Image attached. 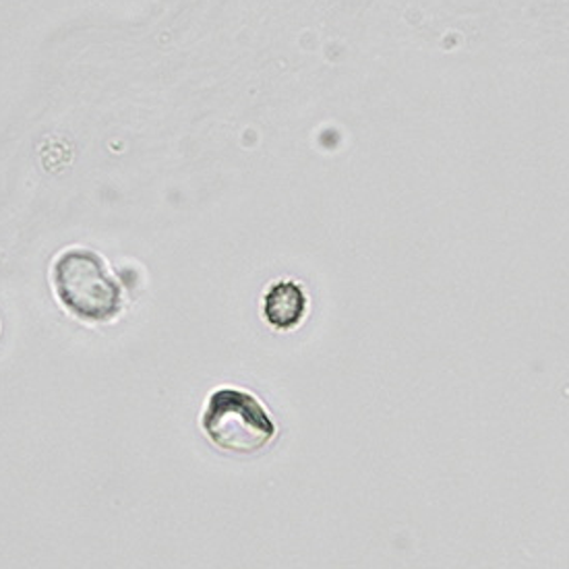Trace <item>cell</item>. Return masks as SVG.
Returning a JSON list of instances; mask_svg holds the SVG:
<instances>
[{
  "mask_svg": "<svg viewBox=\"0 0 569 569\" xmlns=\"http://www.w3.org/2000/svg\"><path fill=\"white\" fill-rule=\"evenodd\" d=\"M203 431L220 450L251 456L270 446L276 425L256 396L237 388L211 393L203 412Z\"/></svg>",
  "mask_w": 569,
  "mask_h": 569,
  "instance_id": "obj_2",
  "label": "cell"
},
{
  "mask_svg": "<svg viewBox=\"0 0 569 569\" xmlns=\"http://www.w3.org/2000/svg\"><path fill=\"white\" fill-rule=\"evenodd\" d=\"M307 313V297L295 282H278L271 286L263 299V315L271 328L292 330Z\"/></svg>",
  "mask_w": 569,
  "mask_h": 569,
  "instance_id": "obj_3",
  "label": "cell"
},
{
  "mask_svg": "<svg viewBox=\"0 0 569 569\" xmlns=\"http://www.w3.org/2000/svg\"><path fill=\"white\" fill-rule=\"evenodd\" d=\"M54 290L69 313L88 323L112 321L122 309V292L106 270L102 257L88 249H71L52 271Z\"/></svg>",
  "mask_w": 569,
  "mask_h": 569,
  "instance_id": "obj_1",
  "label": "cell"
}]
</instances>
